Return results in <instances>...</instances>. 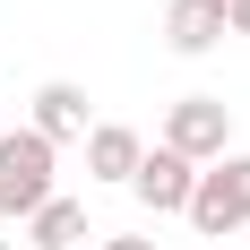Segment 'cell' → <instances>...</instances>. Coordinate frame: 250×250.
Masks as SVG:
<instances>
[{"mask_svg":"<svg viewBox=\"0 0 250 250\" xmlns=\"http://www.w3.org/2000/svg\"><path fill=\"white\" fill-rule=\"evenodd\" d=\"M52 164H61V147H43L35 129H0V216H35V207H52L61 190H52Z\"/></svg>","mask_w":250,"mask_h":250,"instance_id":"1","label":"cell"},{"mask_svg":"<svg viewBox=\"0 0 250 250\" xmlns=\"http://www.w3.org/2000/svg\"><path fill=\"white\" fill-rule=\"evenodd\" d=\"M155 147H173L181 164H216V155H233V104L225 95H181L173 112H164V138Z\"/></svg>","mask_w":250,"mask_h":250,"instance_id":"2","label":"cell"},{"mask_svg":"<svg viewBox=\"0 0 250 250\" xmlns=\"http://www.w3.org/2000/svg\"><path fill=\"white\" fill-rule=\"evenodd\" d=\"M190 225L207 233V242H225V233L250 225V155H216L199 173V190H190Z\"/></svg>","mask_w":250,"mask_h":250,"instance_id":"3","label":"cell"},{"mask_svg":"<svg viewBox=\"0 0 250 250\" xmlns=\"http://www.w3.org/2000/svg\"><path fill=\"white\" fill-rule=\"evenodd\" d=\"M190 190H199V164H181L173 147H147V164L129 173V199L147 216H190Z\"/></svg>","mask_w":250,"mask_h":250,"instance_id":"4","label":"cell"},{"mask_svg":"<svg viewBox=\"0 0 250 250\" xmlns=\"http://www.w3.org/2000/svg\"><path fill=\"white\" fill-rule=\"evenodd\" d=\"M35 138L43 147H86V129H95V112H86V86H69V78H43L35 86Z\"/></svg>","mask_w":250,"mask_h":250,"instance_id":"5","label":"cell"},{"mask_svg":"<svg viewBox=\"0 0 250 250\" xmlns=\"http://www.w3.org/2000/svg\"><path fill=\"white\" fill-rule=\"evenodd\" d=\"M138 164H147V138H138L129 121H95V129H86V181H121V190H129Z\"/></svg>","mask_w":250,"mask_h":250,"instance_id":"6","label":"cell"},{"mask_svg":"<svg viewBox=\"0 0 250 250\" xmlns=\"http://www.w3.org/2000/svg\"><path fill=\"white\" fill-rule=\"evenodd\" d=\"M164 43L173 52H216L225 43V0H164Z\"/></svg>","mask_w":250,"mask_h":250,"instance_id":"7","label":"cell"},{"mask_svg":"<svg viewBox=\"0 0 250 250\" xmlns=\"http://www.w3.org/2000/svg\"><path fill=\"white\" fill-rule=\"evenodd\" d=\"M26 242H35V250H78V242H86V199L35 207V216H26Z\"/></svg>","mask_w":250,"mask_h":250,"instance_id":"8","label":"cell"},{"mask_svg":"<svg viewBox=\"0 0 250 250\" xmlns=\"http://www.w3.org/2000/svg\"><path fill=\"white\" fill-rule=\"evenodd\" d=\"M225 35H250V0H225Z\"/></svg>","mask_w":250,"mask_h":250,"instance_id":"9","label":"cell"},{"mask_svg":"<svg viewBox=\"0 0 250 250\" xmlns=\"http://www.w3.org/2000/svg\"><path fill=\"white\" fill-rule=\"evenodd\" d=\"M95 250H155V242H138V233H112V242H95Z\"/></svg>","mask_w":250,"mask_h":250,"instance_id":"10","label":"cell"},{"mask_svg":"<svg viewBox=\"0 0 250 250\" xmlns=\"http://www.w3.org/2000/svg\"><path fill=\"white\" fill-rule=\"evenodd\" d=\"M0 250H9V242H0Z\"/></svg>","mask_w":250,"mask_h":250,"instance_id":"11","label":"cell"}]
</instances>
